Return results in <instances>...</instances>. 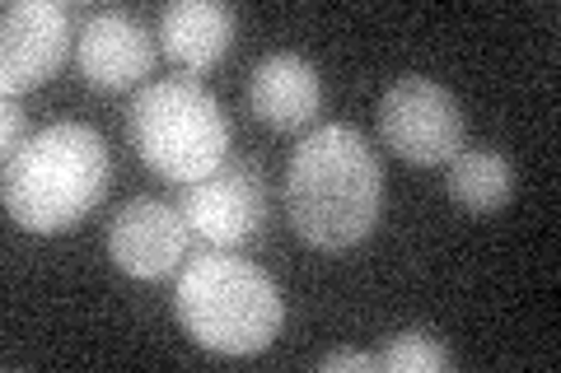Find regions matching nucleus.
<instances>
[{"mask_svg": "<svg viewBox=\"0 0 561 373\" xmlns=\"http://www.w3.org/2000/svg\"><path fill=\"white\" fill-rule=\"evenodd\" d=\"M323 373H337V369H356V373H379V354H360V350H332L319 360Z\"/></svg>", "mask_w": 561, "mask_h": 373, "instance_id": "15", "label": "nucleus"}, {"mask_svg": "<svg viewBox=\"0 0 561 373\" xmlns=\"http://www.w3.org/2000/svg\"><path fill=\"white\" fill-rule=\"evenodd\" d=\"M234 28H239V14L230 5H220V0H173L160 20V43L169 51V61L202 75V70L225 61Z\"/></svg>", "mask_w": 561, "mask_h": 373, "instance_id": "11", "label": "nucleus"}, {"mask_svg": "<svg viewBox=\"0 0 561 373\" xmlns=\"http://www.w3.org/2000/svg\"><path fill=\"white\" fill-rule=\"evenodd\" d=\"M383 210V164L356 127L309 131L286 168V215L309 247L346 253L370 238Z\"/></svg>", "mask_w": 561, "mask_h": 373, "instance_id": "1", "label": "nucleus"}, {"mask_svg": "<svg viewBox=\"0 0 561 373\" xmlns=\"http://www.w3.org/2000/svg\"><path fill=\"white\" fill-rule=\"evenodd\" d=\"M187 238H192V229L179 206H169L160 197H136L108 224V257L122 276L160 280L183 261Z\"/></svg>", "mask_w": 561, "mask_h": 373, "instance_id": "8", "label": "nucleus"}, {"mask_svg": "<svg viewBox=\"0 0 561 373\" xmlns=\"http://www.w3.org/2000/svg\"><path fill=\"white\" fill-rule=\"evenodd\" d=\"M127 136L140 164L169 183H202L225 168L230 121L197 80H154L131 98Z\"/></svg>", "mask_w": 561, "mask_h": 373, "instance_id": "4", "label": "nucleus"}, {"mask_svg": "<svg viewBox=\"0 0 561 373\" xmlns=\"http://www.w3.org/2000/svg\"><path fill=\"white\" fill-rule=\"evenodd\" d=\"M76 61L94 89H131L150 75L154 38L131 10H94L76 38Z\"/></svg>", "mask_w": 561, "mask_h": 373, "instance_id": "9", "label": "nucleus"}, {"mask_svg": "<svg viewBox=\"0 0 561 373\" xmlns=\"http://www.w3.org/2000/svg\"><path fill=\"white\" fill-rule=\"evenodd\" d=\"M249 108L272 131H300L323 108V80L295 51H272L249 75Z\"/></svg>", "mask_w": 561, "mask_h": 373, "instance_id": "10", "label": "nucleus"}, {"mask_svg": "<svg viewBox=\"0 0 561 373\" xmlns=\"http://www.w3.org/2000/svg\"><path fill=\"white\" fill-rule=\"evenodd\" d=\"M108 145L84 121H51L5 154V210L28 234H66L108 191Z\"/></svg>", "mask_w": 561, "mask_h": 373, "instance_id": "2", "label": "nucleus"}, {"mask_svg": "<svg viewBox=\"0 0 561 373\" xmlns=\"http://www.w3.org/2000/svg\"><path fill=\"white\" fill-rule=\"evenodd\" d=\"M173 317L216 354H257L280 336L286 299L262 266L225 247H202L173 285Z\"/></svg>", "mask_w": 561, "mask_h": 373, "instance_id": "3", "label": "nucleus"}, {"mask_svg": "<svg viewBox=\"0 0 561 373\" xmlns=\"http://www.w3.org/2000/svg\"><path fill=\"white\" fill-rule=\"evenodd\" d=\"M24 121H28V117H24L20 103L5 98V108H0V145H5V154L20 150L24 140H28V136H24Z\"/></svg>", "mask_w": 561, "mask_h": 373, "instance_id": "14", "label": "nucleus"}, {"mask_svg": "<svg viewBox=\"0 0 561 373\" xmlns=\"http://www.w3.org/2000/svg\"><path fill=\"white\" fill-rule=\"evenodd\" d=\"M379 369H389V373H449L454 360H449V350L435 341V331L408 327V331H393L389 341H383Z\"/></svg>", "mask_w": 561, "mask_h": 373, "instance_id": "13", "label": "nucleus"}, {"mask_svg": "<svg viewBox=\"0 0 561 373\" xmlns=\"http://www.w3.org/2000/svg\"><path fill=\"white\" fill-rule=\"evenodd\" d=\"M379 136L408 164H449L468 140L459 98L431 75H402L379 98Z\"/></svg>", "mask_w": 561, "mask_h": 373, "instance_id": "5", "label": "nucleus"}, {"mask_svg": "<svg viewBox=\"0 0 561 373\" xmlns=\"http://www.w3.org/2000/svg\"><path fill=\"white\" fill-rule=\"evenodd\" d=\"M70 51V5L61 0H10L0 14V89L20 98L24 89L57 75Z\"/></svg>", "mask_w": 561, "mask_h": 373, "instance_id": "6", "label": "nucleus"}, {"mask_svg": "<svg viewBox=\"0 0 561 373\" xmlns=\"http://www.w3.org/2000/svg\"><path fill=\"white\" fill-rule=\"evenodd\" d=\"M179 210L206 247L230 253V247L249 243L267 220V183L253 164H225L202 183H192Z\"/></svg>", "mask_w": 561, "mask_h": 373, "instance_id": "7", "label": "nucleus"}, {"mask_svg": "<svg viewBox=\"0 0 561 373\" xmlns=\"http://www.w3.org/2000/svg\"><path fill=\"white\" fill-rule=\"evenodd\" d=\"M449 197L472 215H491L515 197V164L491 145H472L449 159Z\"/></svg>", "mask_w": 561, "mask_h": 373, "instance_id": "12", "label": "nucleus"}]
</instances>
